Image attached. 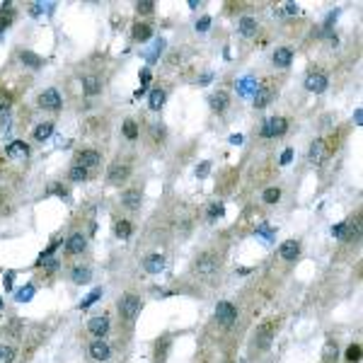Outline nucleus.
<instances>
[{
  "label": "nucleus",
  "instance_id": "nucleus-1",
  "mask_svg": "<svg viewBox=\"0 0 363 363\" xmlns=\"http://www.w3.org/2000/svg\"><path fill=\"white\" fill-rule=\"evenodd\" d=\"M288 131V121L281 119V116H271V119H264L262 124V138H276V136H284Z\"/></svg>",
  "mask_w": 363,
  "mask_h": 363
},
{
  "label": "nucleus",
  "instance_id": "nucleus-2",
  "mask_svg": "<svg viewBox=\"0 0 363 363\" xmlns=\"http://www.w3.org/2000/svg\"><path fill=\"white\" fill-rule=\"evenodd\" d=\"M119 312H121V317L124 320H136V315L141 312V300L134 295V293H126V295H121V300H119Z\"/></svg>",
  "mask_w": 363,
  "mask_h": 363
},
{
  "label": "nucleus",
  "instance_id": "nucleus-3",
  "mask_svg": "<svg viewBox=\"0 0 363 363\" xmlns=\"http://www.w3.org/2000/svg\"><path fill=\"white\" fill-rule=\"evenodd\" d=\"M327 85H329L327 75H325V73H320V71L310 73V75L305 77V90H310V92H315V95L325 92V90H327Z\"/></svg>",
  "mask_w": 363,
  "mask_h": 363
},
{
  "label": "nucleus",
  "instance_id": "nucleus-4",
  "mask_svg": "<svg viewBox=\"0 0 363 363\" xmlns=\"http://www.w3.org/2000/svg\"><path fill=\"white\" fill-rule=\"evenodd\" d=\"M216 317H218V322H223V325H232V322L237 320V310H235L232 303L220 300L216 305Z\"/></svg>",
  "mask_w": 363,
  "mask_h": 363
},
{
  "label": "nucleus",
  "instance_id": "nucleus-5",
  "mask_svg": "<svg viewBox=\"0 0 363 363\" xmlns=\"http://www.w3.org/2000/svg\"><path fill=\"white\" fill-rule=\"evenodd\" d=\"M274 332H276V322H267V325H262V327L257 329V339H254L257 349H267V346L271 344V339H274Z\"/></svg>",
  "mask_w": 363,
  "mask_h": 363
},
{
  "label": "nucleus",
  "instance_id": "nucleus-6",
  "mask_svg": "<svg viewBox=\"0 0 363 363\" xmlns=\"http://www.w3.org/2000/svg\"><path fill=\"white\" fill-rule=\"evenodd\" d=\"M39 107H44V109H61V95H58V90H44L41 95H39Z\"/></svg>",
  "mask_w": 363,
  "mask_h": 363
},
{
  "label": "nucleus",
  "instance_id": "nucleus-7",
  "mask_svg": "<svg viewBox=\"0 0 363 363\" xmlns=\"http://www.w3.org/2000/svg\"><path fill=\"white\" fill-rule=\"evenodd\" d=\"M129 174H131V167H129V165L116 162V165H112V167H109L107 179H109V184H121V182H126V179H129Z\"/></svg>",
  "mask_w": 363,
  "mask_h": 363
},
{
  "label": "nucleus",
  "instance_id": "nucleus-8",
  "mask_svg": "<svg viewBox=\"0 0 363 363\" xmlns=\"http://www.w3.org/2000/svg\"><path fill=\"white\" fill-rule=\"evenodd\" d=\"M87 329L95 334V337H104L107 332H109V317L107 315H99V317H92L90 322H87Z\"/></svg>",
  "mask_w": 363,
  "mask_h": 363
},
{
  "label": "nucleus",
  "instance_id": "nucleus-9",
  "mask_svg": "<svg viewBox=\"0 0 363 363\" xmlns=\"http://www.w3.org/2000/svg\"><path fill=\"white\" fill-rule=\"evenodd\" d=\"M75 160H77L75 165H80V167H85V170H87V167L99 165V160H102V157H99V153H97V150H80V153L75 155Z\"/></svg>",
  "mask_w": 363,
  "mask_h": 363
},
{
  "label": "nucleus",
  "instance_id": "nucleus-10",
  "mask_svg": "<svg viewBox=\"0 0 363 363\" xmlns=\"http://www.w3.org/2000/svg\"><path fill=\"white\" fill-rule=\"evenodd\" d=\"M90 356H92L95 361H107V359L112 356V349H109V344H107V342L97 339V342H92V344H90Z\"/></svg>",
  "mask_w": 363,
  "mask_h": 363
},
{
  "label": "nucleus",
  "instance_id": "nucleus-11",
  "mask_svg": "<svg viewBox=\"0 0 363 363\" xmlns=\"http://www.w3.org/2000/svg\"><path fill=\"white\" fill-rule=\"evenodd\" d=\"M252 99H254L252 104H254L257 109H264V107H267V104L274 99V90H271V87H264V85H259V90L252 95Z\"/></svg>",
  "mask_w": 363,
  "mask_h": 363
},
{
  "label": "nucleus",
  "instance_id": "nucleus-12",
  "mask_svg": "<svg viewBox=\"0 0 363 363\" xmlns=\"http://www.w3.org/2000/svg\"><path fill=\"white\" fill-rule=\"evenodd\" d=\"M5 153H7V157H12V160H27L29 148H27L24 141H12V143L5 148Z\"/></svg>",
  "mask_w": 363,
  "mask_h": 363
},
{
  "label": "nucleus",
  "instance_id": "nucleus-13",
  "mask_svg": "<svg viewBox=\"0 0 363 363\" xmlns=\"http://www.w3.org/2000/svg\"><path fill=\"white\" fill-rule=\"evenodd\" d=\"M235 87H237V95L240 97H249V95H254L259 90V82L254 77H242V80L235 82Z\"/></svg>",
  "mask_w": 363,
  "mask_h": 363
},
{
  "label": "nucleus",
  "instance_id": "nucleus-14",
  "mask_svg": "<svg viewBox=\"0 0 363 363\" xmlns=\"http://www.w3.org/2000/svg\"><path fill=\"white\" fill-rule=\"evenodd\" d=\"M196 269H199V274H213L218 269V259L213 254H201L196 259Z\"/></svg>",
  "mask_w": 363,
  "mask_h": 363
},
{
  "label": "nucleus",
  "instance_id": "nucleus-15",
  "mask_svg": "<svg viewBox=\"0 0 363 363\" xmlns=\"http://www.w3.org/2000/svg\"><path fill=\"white\" fill-rule=\"evenodd\" d=\"M82 92L90 95V97L99 95V92H102V80H99L97 75H85V77H82Z\"/></svg>",
  "mask_w": 363,
  "mask_h": 363
},
{
  "label": "nucleus",
  "instance_id": "nucleus-16",
  "mask_svg": "<svg viewBox=\"0 0 363 363\" xmlns=\"http://www.w3.org/2000/svg\"><path fill=\"white\" fill-rule=\"evenodd\" d=\"M85 245H87L85 235H80V232H73L71 237H68V242H66V252H68V254H80V252L85 249Z\"/></svg>",
  "mask_w": 363,
  "mask_h": 363
},
{
  "label": "nucleus",
  "instance_id": "nucleus-17",
  "mask_svg": "<svg viewBox=\"0 0 363 363\" xmlns=\"http://www.w3.org/2000/svg\"><path fill=\"white\" fill-rule=\"evenodd\" d=\"M141 201H143V196H141V191H136V189H129V191L121 196V204H124L129 211H138V209H141Z\"/></svg>",
  "mask_w": 363,
  "mask_h": 363
},
{
  "label": "nucleus",
  "instance_id": "nucleus-18",
  "mask_svg": "<svg viewBox=\"0 0 363 363\" xmlns=\"http://www.w3.org/2000/svg\"><path fill=\"white\" fill-rule=\"evenodd\" d=\"M143 267L148 274H160L165 269V257L162 254H150V257H145Z\"/></svg>",
  "mask_w": 363,
  "mask_h": 363
},
{
  "label": "nucleus",
  "instance_id": "nucleus-19",
  "mask_svg": "<svg viewBox=\"0 0 363 363\" xmlns=\"http://www.w3.org/2000/svg\"><path fill=\"white\" fill-rule=\"evenodd\" d=\"M298 252H300V245H298L295 240H286V242L279 247V254H281V259H286V262L295 259V257H298Z\"/></svg>",
  "mask_w": 363,
  "mask_h": 363
},
{
  "label": "nucleus",
  "instance_id": "nucleus-20",
  "mask_svg": "<svg viewBox=\"0 0 363 363\" xmlns=\"http://www.w3.org/2000/svg\"><path fill=\"white\" fill-rule=\"evenodd\" d=\"M290 61H293V51H290V49L281 46V49H276V51H274V66L286 68V66H290Z\"/></svg>",
  "mask_w": 363,
  "mask_h": 363
},
{
  "label": "nucleus",
  "instance_id": "nucleus-21",
  "mask_svg": "<svg viewBox=\"0 0 363 363\" xmlns=\"http://www.w3.org/2000/svg\"><path fill=\"white\" fill-rule=\"evenodd\" d=\"M339 361V349L334 342H327L322 349V363H337Z\"/></svg>",
  "mask_w": 363,
  "mask_h": 363
},
{
  "label": "nucleus",
  "instance_id": "nucleus-22",
  "mask_svg": "<svg viewBox=\"0 0 363 363\" xmlns=\"http://www.w3.org/2000/svg\"><path fill=\"white\" fill-rule=\"evenodd\" d=\"M165 90H153L150 95H148V104H150V109L153 112H157V109H162V104H165Z\"/></svg>",
  "mask_w": 363,
  "mask_h": 363
},
{
  "label": "nucleus",
  "instance_id": "nucleus-23",
  "mask_svg": "<svg viewBox=\"0 0 363 363\" xmlns=\"http://www.w3.org/2000/svg\"><path fill=\"white\" fill-rule=\"evenodd\" d=\"M71 276H73V284H90L92 281V271L87 267H75Z\"/></svg>",
  "mask_w": 363,
  "mask_h": 363
},
{
  "label": "nucleus",
  "instance_id": "nucleus-24",
  "mask_svg": "<svg viewBox=\"0 0 363 363\" xmlns=\"http://www.w3.org/2000/svg\"><path fill=\"white\" fill-rule=\"evenodd\" d=\"M209 102H211V109H213V112H223V109L228 107V92L220 90V92H216V95L209 97Z\"/></svg>",
  "mask_w": 363,
  "mask_h": 363
},
{
  "label": "nucleus",
  "instance_id": "nucleus-25",
  "mask_svg": "<svg viewBox=\"0 0 363 363\" xmlns=\"http://www.w3.org/2000/svg\"><path fill=\"white\" fill-rule=\"evenodd\" d=\"M19 61L24 63V66H29V68H41V56H37L34 51H22L19 54Z\"/></svg>",
  "mask_w": 363,
  "mask_h": 363
},
{
  "label": "nucleus",
  "instance_id": "nucleus-26",
  "mask_svg": "<svg viewBox=\"0 0 363 363\" xmlns=\"http://www.w3.org/2000/svg\"><path fill=\"white\" fill-rule=\"evenodd\" d=\"M240 34L242 37H254L257 34V22L252 17H242L240 19Z\"/></svg>",
  "mask_w": 363,
  "mask_h": 363
},
{
  "label": "nucleus",
  "instance_id": "nucleus-27",
  "mask_svg": "<svg viewBox=\"0 0 363 363\" xmlns=\"http://www.w3.org/2000/svg\"><path fill=\"white\" fill-rule=\"evenodd\" d=\"M51 134H54V124L51 121H44V124H39L34 129V141H46Z\"/></svg>",
  "mask_w": 363,
  "mask_h": 363
},
{
  "label": "nucleus",
  "instance_id": "nucleus-28",
  "mask_svg": "<svg viewBox=\"0 0 363 363\" xmlns=\"http://www.w3.org/2000/svg\"><path fill=\"white\" fill-rule=\"evenodd\" d=\"M322 155H325V141H315L310 145V162L312 165H320L322 162Z\"/></svg>",
  "mask_w": 363,
  "mask_h": 363
},
{
  "label": "nucleus",
  "instance_id": "nucleus-29",
  "mask_svg": "<svg viewBox=\"0 0 363 363\" xmlns=\"http://www.w3.org/2000/svg\"><path fill=\"white\" fill-rule=\"evenodd\" d=\"M150 34H153V29H150V24H145V22H138V24L134 27V37H136L138 41L150 39Z\"/></svg>",
  "mask_w": 363,
  "mask_h": 363
},
{
  "label": "nucleus",
  "instance_id": "nucleus-30",
  "mask_svg": "<svg viewBox=\"0 0 363 363\" xmlns=\"http://www.w3.org/2000/svg\"><path fill=\"white\" fill-rule=\"evenodd\" d=\"M262 199H264L267 204H279V201H281V189H279V187H269V189H264Z\"/></svg>",
  "mask_w": 363,
  "mask_h": 363
},
{
  "label": "nucleus",
  "instance_id": "nucleus-31",
  "mask_svg": "<svg viewBox=\"0 0 363 363\" xmlns=\"http://www.w3.org/2000/svg\"><path fill=\"white\" fill-rule=\"evenodd\" d=\"M257 235H259V237H264L267 242H271V240H274V235H276V230H274L269 223H259V225H257Z\"/></svg>",
  "mask_w": 363,
  "mask_h": 363
},
{
  "label": "nucleus",
  "instance_id": "nucleus-32",
  "mask_svg": "<svg viewBox=\"0 0 363 363\" xmlns=\"http://www.w3.org/2000/svg\"><path fill=\"white\" fill-rule=\"evenodd\" d=\"M162 49H165V41H162V39H157V41L153 44V49H150V51L145 54V58H148V63H155V58H157V56L162 54Z\"/></svg>",
  "mask_w": 363,
  "mask_h": 363
},
{
  "label": "nucleus",
  "instance_id": "nucleus-33",
  "mask_svg": "<svg viewBox=\"0 0 363 363\" xmlns=\"http://www.w3.org/2000/svg\"><path fill=\"white\" fill-rule=\"evenodd\" d=\"M124 136H126L129 141H136V138H138V126H136V121H131V119L124 121Z\"/></svg>",
  "mask_w": 363,
  "mask_h": 363
},
{
  "label": "nucleus",
  "instance_id": "nucleus-34",
  "mask_svg": "<svg viewBox=\"0 0 363 363\" xmlns=\"http://www.w3.org/2000/svg\"><path fill=\"white\" fill-rule=\"evenodd\" d=\"M15 298H17V303H29V300L34 298V286H32V284H27L24 288L17 290V295H15Z\"/></svg>",
  "mask_w": 363,
  "mask_h": 363
},
{
  "label": "nucleus",
  "instance_id": "nucleus-35",
  "mask_svg": "<svg viewBox=\"0 0 363 363\" xmlns=\"http://www.w3.org/2000/svg\"><path fill=\"white\" fill-rule=\"evenodd\" d=\"M206 216H209V220H218V218H223V216H225V206H223L220 201L211 204V206H209V213H206Z\"/></svg>",
  "mask_w": 363,
  "mask_h": 363
},
{
  "label": "nucleus",
  "instance_id": "nucleus-36",
  "mask_svg": "<svg viewBox=\"0 0 363 363\" xmlns=\"http://www.w3.org/2000/svg\"><path fill=\"white\" fill-rule=\"evenodd\" d=\"M68 177H71L73 182H85V179H87V170L80 167V165H73L71 172H68Z\"/></svg>",
  "mask_w": 363,
  "mask_h": 363
},
{
  "label": "nucleus",
  "instance_id": "nucleus-37",
  "mask_svg": "<svg viewBox=\"0 0 363 363\" xmlns=\"http://www.w3.org/2000/svg\"><path fill=\"white\" fill-rule=\"evenodd\" d=\"M12 361H15V346L2 344L0 346V363H12Z\"/></svg>",
  "mask_w": 363,
  "mask_h": 363
},
{
  "label": "nucleus",
  "instance_id": "nucleus-38",
  "mask_svg": "<svg viewBox=\"0 0 363 363\" xmlns=\"http://www.w3.org/2000/svg\"><path fill=\"white\" fill-rule=\"evenodd\" d=\"M167 349H170V337H162V339L157 342V354H155V359H157V361H165V356H167L165 351H167Z\"/></svg>",
  "mask_w": 363,
  "mask_h": 363
},
{
  "label": "nucleus",
  "instance_id": "nucleus-39",
  "mask_svg": "<svg viewBox=\"0 0 363 363\" xmlns=\"http://www.w3.org/2000/svg\"><path fill=\"white\" fill-rule=\"evenodd\" d=\"M99 298H102V288H95L90 295H87V298H85V300H82V303H80V307H82V310H87V307H90L92 303H97Z\"/></svg>",
  "mask_w": 363,
  "mask_h": 363
},
{
  "label": "nucleus",
  "instance_id": "nucleus-40",
  "mask_svg": "<svg viewBox=\"0 0 363 363\" xmlns=\"http://www.w3.org/2000/svg\"><path fill=\"white\" fill-rule=\"evenodd\" d=\"M129 235H131V223H126V220H119V223H116V237L126 240Z\"/></svg>",
  "mask_w": 363,
  "mask_h": 363
},
{
  "label": "nucleus",
  "instance_id": "nucleus-41",
  "mask_svg": "<svg viewBox=\"0 0 363 363\" xmlns=\"http://www.w3.org/2000/svg\"><path fill=\"white\" fill-rule=\"evenodd\" d=\"M136 10H138V15H150L155 10V2L153 0H138L136 2Z\"/></svg>",
  "mask_w": 363,
  "mask_h": 363
},
{
  "label": "nucleus",
  "instance_id": "nucleus-42",
  "mask_svg": "<svg viewBox=\"0 0 363 363\" xmlns=\"http://www.w3.org/2000/svg\"><path fill=\"white\" fill-rule=\"evenodd\" d=\"M37 264H39V267H44L46 271H56V269H58V259H56V257H46V259H39Z\"/></svg>",
  "mask_w": 363,
  "mask_h": 363
},
{
  "label": "nucleus",
  "instance_id": "nucleus-43",
  "mask_svg": "<svg viewBox=\"0 0 363 363\" xmlns=\"http://www.w3.org/2000/svg\"><path fill=\"white\" fill-rule=\"evenodd\" d=\"M346 359H349L351 363L361 361V346H359V344H351V346L346 349Z\"/></svg>",
  "mask_w": 363,
  "mask_h": 363
},
{
  "label": "nucleus",
  "instance_id": "nucleus-44",
  "mask_svg": "<svg viewBox=\"0 0 363 363\" xmlns=\"http://www.w3.org/2000/svg\"><path fill=\"white\" fill-rule=\"evenodd\" d=\"M10 104H12V95L7 90H0V112H5Z\"/></svg>",
  "mask_w": 363,
  "mask_h": 363
},
{
  "label": "nucleus",
  "instance_id": "nucleus-45",
  "mask_svg": "<svg viewBox=\"0 0 363 363\" xmlns=\"http://www.w3.org/2000/svg\"><path fill=\"white\" fill-rule=\"evenodd\" d=\"M209 172H211V162H209V160H206V162H201V165L196 167V177H199V179H204Z\"/></svg>",
  "mask_w": 363,
  "mask_h": 363
},
{
  "label": "nucleus",
  "instance_id": "nucleus-46",
  "mask_svg": "<svg viewBox=\"0 0 363 363\" xmlns=\"http://www.w3.org/2000/svg\"><path fill=\"white\" fill-rule=\"evenodd\" d=\"M332 235H334V237H339V240H344V235H346V223L334 225V228H332Z\"/></svg>",
  "mask_w": 363,
  "mask_h": 363
},
{
  "label": "nucleus",
  "instance_id": "nucleus-47",
  "mask_svg": "<svg viewBox=\"0 0 363 363\" xmlns=\"http://www.w3.org/2000/svg\"><path fill=\"white\" fill-rule=\"evenodd\" d=\"M209 27H211V17H209V15H206V17H201V19L196 22V32H206Z\"/></svg>",
  "mask_w": 363,
  "mask_h": 363
},
{
  "label": "nucleus",
  "instance_id": "nucleus-48",
  "mask_svg": "<svg viewBox=\"0 0 363 363\" xmlns=\"http://www.w3.org/2000/svg\"><path fill=\"white\" fill-rule=\"evenodd\" d=\"M290 160H293V150L286 148V150H284V155H281V165H288Z\"/></svg>",
  "mask_w": 363,
  "mask_h": 363
},
{
  "label": "nucleus",
  "instance_id": "nucleus-49",
  "mask_svg": "<svg viewBox=\"0 0 363 363\" xmlns=\"http://www.w3.org/2000/svg\"><path fill=\"white\" fill-rule=\"evenodd\" d=\"M148 82H150V68H143L141 71V87H145Z\"/></svg>",
  "mask_w": 363,
  "mask_h": 363
},
{
  "label": "nucleus",
  "instance_id": "nucleus-50",
  "mask_svg": "<svg viewBox=\"0 0 363 363\" xmlns=\"http://www.w3.org/2000/svg\"><path fill=\"white\" fill-rule=\"evenodd\" d=\"M12 276H15L12 271H7V274H5V279H2V286H5V290L12 288Z\"/></svg>",
  "mask_w": 363,
  "mask_h": 363
},
{
  "label": "nucleus",
  "instance_id": "nucleus-51",
  "mask_svg": "<svg viewBox=\"0 0 363 363\" xmlns=\"http://www.w3.org/2000/svg\"><path fill=\"white\" fill-rule=\"evenodd\" d=\"M284 5H286V7H284L281 12H288V15H295V12H298V5H295V2H284Z\"/></svg>",
  "mask_w": 363,
  "mask_h": 363
},
{
  "label": "nucleus",
  "instance_id": "nucleus-52",
  "mask_svg": "<svg viewBox=\"0 0 363 363\" xmlns=\"http://www.w3.org/2000/svg\"><path fill=\"white\" fill-rule=\"evenodd\" d=\"M228 141H230L232 145H242V141H245V138H242V134H232Z\"/></svg>",
  "mask_w": 363,
  "mask_h": 363
},
{
  "label": "nucleus",
  "instance_id": "nucleus-53",
  "mask_svg": "<svg viewBox=\"0 0 363 363\" xmlns=\"http://www.w3.org/2000/svg\"><path fill=\"white\" fill-rule=\"evenodd\" d=\"M211 80H213V73H204V75L199 77V85H209Z\"/></svg>",
  "mask_w": 363,
  "mask_h": 363
},
{
  "label": "nucleus",
  "instance_id": "nucleus-54",
  "mask_svg": "<svg viewBox=\"0 0 363 363\" xmlns=\"http://www.w3.org/2000/svg\"><path fill=\"white\" fill-rule=\"evenodd\" d=\"M354 121H356L359 126H361V124H363V109H361V107H359V109L354 112Z\"/></svg>",
  "mask_w": 363,
  "mask_h": 363
}]
</instances>
